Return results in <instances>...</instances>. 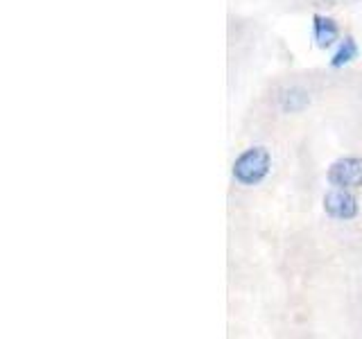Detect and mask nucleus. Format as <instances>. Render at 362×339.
Segmentation results:
<instances>
[{
    "mask_svg": "<svg viewBox=\"0 0 362 339\" xmlns=\"http://www.w3.org/2000/svg\"><path fill=\"white\" fill-rule=\"evenodd\" d=\"M269 167H272V156L265 147H260V145L249 147V150H245L235 158L233 177L238 184H243V186H256L269 174Z\"/></svg>",
    "mask_w": 362,
    "mask_h": 339,
    "instance_id": "1",
    "label": "nucleus"
},
{
    "mask_svg": "<svg viewBox=\"0 0 362 339\" xmlns=\"http://www.w3.org/2000/svg\"><path fill=\"white\" fill-rule=\"evenodd\" d=\"M328 181L335 188H362V158L344 156L328 167Z\"/></svg>",
    "mask_w": 362,
    "mask_h": 339,
    "instance_id": "2",
    "label": "nucleus"
},
{
    "mask_svg": "<svg viewBox=\"0 0 362 339\" xmlns=\"http://www.w3.org/2000/svg\"><path fill=\"white\" fill-rule=\"evenodd\" d=\"M324 210L335 220H354L358 215V201L349 188H335L324 195Z\"/></svg>",
    "mask_w": 362,
    "mask_h": 339,
    "instance_id": "3",
    "label": "nucleus"
},
{
    "mask_svg": "<svg viewBox=\"0 0 362 339\" xmlns=\"http://www.w3.org/2000/svg\"><path fill=\"white\" fill-rule=\"evenodd\" d=\"M313 28H315V41L320 48H328V45H333L337 39H339V28L333 18L328 16H320L317 14L313 18Z\"/></svg>",
    "mask_w": 362,
    "mask_h": 339,
    "instance_id": "4",
    "label": "nucleus"
},
{
    "mask_svg": "<svg viewBox=\"0 0 362 339\" xmlns=\"http://www.w3.org/2000/svg\"><path fill=\"white\" fill-rule=\"evenodd\" d=\"M310 102V95L308 90H303L301 86H290V88H283L281 95H279V105L286 113H297V111H303L308 107Z\"/></svg>",
    "mask_w": 362,
    "mask_h": 339,
    "instance_id": "5",
    "label": "nucleus"
},
{
    "mask_svg": "<svg viewBox=\"0 0 362 339\" xmlns=\"http://www.w3.org/2000/svg\"><path fill=\"white\" fill-rule=\"evenodd\" d=\"M358 56V45L354 41V37H346L342 41V45H339V50L333 54V59H331V66L333 68H342L346 64H351Z\"/></svg>",
    "mask_w": 362,
    "mask_h": 339,
    "instance_id": "6",
    "label": "nucleus"
}]
</instances>
